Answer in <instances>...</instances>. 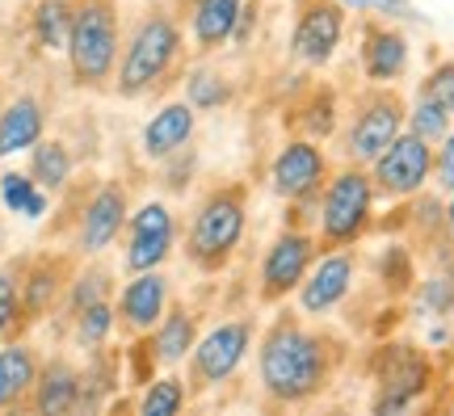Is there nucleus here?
Here are the masks:
<instances>
[{"label": "nucleus", "instance_id": "nucleus-23", "mask_svg": "<svg viewBox=\"0 0 454 416\" xmlns=\"http://www.w3.org/2000/svg\"><path fill=\"white\" fill-rule=\"evenodd\" d=\"M81 404V366H72L67 357H51L38 366V383L30 391V408L43 416L76 412Z\"/></svg>", "mask_w": 454, "mask_h": 416}, {"label": "nucleus", "instance_id": "nucleus-17", "mask_svg": "<svg viewBox=\"0 0 454 416\" xmlns=\"http://www.w3.org/2000/svg\"><path fill=\"white\" fill-rule=\"evenodd\" d=\"M408 64H412L408 34L383 17H366L362 38H357V67L366 84H400L408 76Z\"/></svg>", "mask_w": 454, "mask_h": 416}, {"label": "nucleus", "instance_id": "nucleus-22", "mask_svg": "<svg viewBox=\"0 0 454 416\" xmlns=\"http://www.w3.org/2000/svg\"><path fill=\"white\" fill-rule=\"evenodd\" d=\"M47 135V101L38 93H17L0 106V161L30 152Z\"/></svg>", "mask_w": 454, "mask_h": 416}, {"label": "nucleus", "instance_id": "nucleus-14", "mask_svg": "<svg viewBox=\"0 0 454 416\" xmlns=\"http://www.w3.org/2000/svg\"><path fill=\"white\" fill-rule=\"evenodd\" d=\"M328 173V152L320 147V139H308V135H291L286 144L274 152L270 161V190L282 202H303V198H320Z\"/></svg>", "mask_w": 454, "mask_h": 416}, {"label": "nucleus", "instance_id": "nucleus-19", "mask_svg": "<svg viewBox=\"0 0 454 416\" xmlns=\"http://www.w3.org/2000/svg\"><path fill=\"white\" fill-rule=\"evenodd\" d=\"M67 278H72V265L64 256H30V261H21V328L38 324L43 316H51L55 307L64 303Z\"/></svg>", "mask_w": 454, "mask_h": 416}, {"label": "nucleus", "instance_id": "nucleus-36", "mask_svg": "<svg viewBox=\"0 0 454 416\" xmlns=\"http://www.w3.org/2000/svg\"><path fill=\"white\" fill-rule=\"evenodd\" d=\"M21 328V261L0 265V341Z\"/></svg>", "mask_w": 454, "mask_h": 416}, {"label": "nucleus", "instance_id": "nucleus-31", "mask_svg": "<svg viewBox=\"0 0 454 416\" xmlns=\"http://www.w3.org/2000/svg\"><path fill=\"white\" fill-rule=\"evenodd\" d=\"M0 207L9 215H21V219L38 224L51 210V193L30 173H0Z\"/></svg>", "mask_w": 454, "mask_h": 416}, {"label": "nucleus", "instance_id": "nucleus-42", "mask_svg": "<svg viewBox=\"0 0 454 416\" xmlns=\"http://www.w3.org/2000/svg\"><path fill=\"white\" fill-rule=\"evenodd\" d=\"M446 236L454 240V193H450V202H446Z\"/></svg>", "mask_w": 454, "mask_h": 416}, {"label": "nucleus", "instance_id": "nucleus-26", "mask_svg": "<svg viewBox=\"0 0 454 416\" xmlns=\"http://www.w3.org/2000/svg\"><path fill=\"white\" fill-rule=\"evenodd\" d=\"M26 173L43 185L47 193H64L72 185V177H76V156H72V147L64 139H38L30 147V169Z\"/></svg>", "mask_w": 454, "mask_h": 416}, {"label": "nucleus", "instance_id": "nucleus-37", "mask_svg": "<svg viewBox=\"0 0 454 416\" xmlns=\"http://www.w3.org/2000/svg\"><path fill=\"white\" fill-rule=\"evenodd\" d=\"M417 97L438 101L442 110L454 114V59H438V64L425 72V81L417 84Z\"/></svg>", "mask_w": 454, "mask_h": 416}, {"label": "nucleus", "instance_id": "nucleus-34", "mask_svg": "<svg viewBox=\"0 0 454 416\" xmlns=\"http://www.w3.org/2000/svg\"><path fill=\"white\" fill-rule=\"evenodd\" d=\"M374 270H379V282L391 294H412V286H417V265H412V253L404 244H387L374 261Z\"/></svg>", "mask_w": 454, "mask_h": 416}, {"label": "nucleus", "instance_id": "nucleus-25", "mask_svg": "<svg viewBox=\"0 0 454 416\" xmlns=\"http://www.w3.org/2000/svg\"><path fill=\"white\" fill-rule=\"evenodd\" d=\"M181 97H185L198 114H219L236 101V84L215 64H194L181 72Z\"/></svg>", "mask_w": 454, "mask_h": 416}, {"label": "nucleus", "instance_id": "nucleus-2", "mask_svg": "<svg viewBox=\"0 0 454 416\" xmlns=\"http://www.w3.org/2000/svg\"><path fill=\"white\" fill-rule=\"evenodd\" d=\"M185 51H190V34H185L177 9L152 4L147 13L135 17V26L122 38V55H118V72H114L110 89L122 101H144V97L160 93L185 67Z\"/></svg>", "mask_w": 454, "mask_h": 416}, {"label": "nucleus", "instance_id": "nucleus-4", "mask_svg": "<svg viewBox=\"0 0 454 416\" xmlns=\"http://www.w3.org/2000/svg\"><path fill=\"white\" fill-rule=\"evenodd\" d=\"M67 76L84 93H106L122 55V4L118 0H72Z\"/></svg>", "mask_w": 454, "mask_h": 416}, {"label": "nucleus", "instance_id": "nucleus-15", "mask_svg": "<svg viewBox=\"0 0 454 416\" xmlns=\"http://www.w3.org/2000/svg\"><path fill=\"white\" fill-rule=\"evenodd\" d=\"M130 219V193L122 181H101L98 190L84 198L81 215H76V253L81 256H106L114 244L122 240Z\"/></svg>", "mask_w": 454, "mask_h": 416}, {"label": "nucleus", "instance_id": "nucleus-40", "mask_svg": "<svg viewBox=\"0 0 454 416\" xmlns=\"http://www.w3.org/2000/svg\"><path fill=\"white\" fill-rule=\"evenodd\" d=\"M340 4L362 17H408L412 13V0H340Z\"/></svg>", "mask_w": 454, "mask_h": 416}, {"label": "nucleus", "instance_id": "nucleus-32", "mask_svg": "<svg viewBox=\"0 0 454 416\" xmlns=\"http://www.w3.org/2000/svg\"><path fill=\"white\" fill-rule=\"evenodd\" d=\"M114 333H122L118 328V307L114 299H101V303L84 307L72 316V341H76V349L93 353V349H106L114 341Z\"/></svg>", "mask_w": 454, "mask_h": 416}, {"label": "nucleus", "instance_id": "nucleus-3", "mask_svg": "<svg viewBox=\"0 0 454 416\" xmlns=\"http://www.w3.org/2000/svg\"><path fill=\"white\" fill-rule=\"evenodd\" d=\"M248 236V185L223 181L211 185L190 210V224L181 232V253L198 273H223Z\"/></svg>", "mask_w": 454, "mask_h": 416}, {"label": "nucleus", "instance_id": "nucleus-10", "mask_svg": "<svg viewBox=\"0 0 454 416\" xmlns=\"http://www.w3.org/2000/svg\"><path fill=\"white\" fill-rule=\"evenodd\" d=\"M345 30H349V9L340 0H294L286 51H291V59L299 67L320 72V67L337 59Z\"/></svg>", "mask_w": 454, "mask_h": 416}, {"label": "nucleus", "instance_id": "nucleus-44", "mask_svg": "<svg viewBox=\"0 0 454 416\" xmlns=\"http://www.w3.org/2000/svg\"><path fill=\"white\" fill-rule=\"evenodd\" d=\"M0 106H4V101H0Z\"/></svg>", "mask_w": 454, "mask_h": 416}, {"label": "nucleus", "instance_id": "nucleus-20", "mask_svg": "<svg viewBox=\"0 0 454 416\" xmlns=\"http://www.w3.org/2000/svg\"><path fill=\"white\" fill-rule=\"evenodd\" d=\"M181 13H185V34L198 55H215V51L231 47L244 0H185Z\"/></svg>", "mask_w": 454, "mask_h": 416}, {"label": "nucleus", "instance_id": "nucleus-33", "mask_svg": "<svg viewBox=\"0 0 454 416\" xmlns=\"http://www.w3.org/2000/svg\"><path fill=\"white\" fill-rule=\"evenodd\" d=\"M412 307H417V316H425V320H446V316H454V278L446 270L429 273V278H417Z\"/></svg>", "mask_w": 454, "mask_h": 416}, {"label": "nucleus", "instance_id": "nucleus-35", "mask_svg": "<svg viewBox=\"0 0 454 416\" xmlns=\"http://www.w3.org/2000/svg\"><path fill=\"white\" fill-rule=\"evenodd\" d=\"M408 130H412V135H421L425 144L438 147L442 139L454 130V114L442 110L438 101H429V97H417V101L408 106Z\"/></svg>", "mask_w": 454, "mask_h": 416}, {"label": "nucleus", "instance_id": "nucleus-28", "mask_svg": "<svg viewBox=\"0 0 454 416\" xmlns=\"http://www.w3.org/2000/svg\"><path fill=\"white\" fill-rule=\"evenodd\" d=\"M337 127H340L337 89H328V84L308 89V97L294 106V130H299V135H308V139H320V144H325L328 135H337Z\"/></svg>", "mask_w": 454, "mask_h": 416}, {"label": "nucleus", "instance_id": "nucleus-29", "mask_svg": "<svg viewBox=\"0 0 454 416\" xmlns=\"http://www.w3.org/2000/svg\"><path fill=\"white\" fill-rule=\"evenodd\" d=\"M190 379H181L173 370H156L152 379L144 383V391L135 396V412L139 416H177L190 408Z\"/></svg>", "mask_w": 454, "mask_h": 416}, {"label": "nucleus", "instance_id": "nucleus-27", "mask_svg": "<svg viewBox=\"0 0 454 416\" xmlns=\"http://www.w3.org/2000/svg\"><path fill=\"white\" fill-rule=\"evenodd\" d=\"M72 34V0H30V38L47 55H64Z\"/></svg>", "mask_w": 454, "mask_h": 416}, {"label": "nucleus", "instance_id": "nucleus-8", "mask_svg": "<svg viewBox=\"0 0 454 416\" xmlns=\"http://www.w3.org/2000/svg\"><path fill=\"white\" fill-rule=\"evenodd\" d=\"M434 357L421 349V345H408V341H395V345H383L379 357H374V412H408L434 391Z\"/></svg>", "mask_w": 454, "mask_h": 416}, {"label": "nucleus", "instance_id": "nucleus-1", "mask_svg": "<svg viewBox=\"0 0 454 416\" xmlns=\"http://www.w3.org/2000/svg\"><path fill=\"white\" fill-rule=\"evenodd\" d=\"M345 362V345L325 328H311L308 316L282 311L261 333L257 383L274 408H308L325 396Z\"/></svg>", "mask_w": 454, "mask_h": 416}, {"label": "nucleus", "instance_id": "nucleus-16", "mask_svg": "<svg viewBox=\"0 0 454 416\" xmlns=\"http://www.w3.org/2000/svg\"><path fill=\"white\" fill-rule=\"evenodd\" d=\"M114 307H118V328L127 336H147L160 316L173 307V282L164 270L127 273V282L114 290Z\"/></svg>", "mask_w": 454, "mask_h": 416}, {"label": "nucleus", "instance_id": "nucleus-30", "mask_svg": "<svg viewBox=\"0 0 454 416\" xmlns=\"http://www.w3.org/2000/svg\"><path fill=\"white\" fill-rule=\"evenodd\" d=\"M114 273L101 265V256H84L81 270H72V278H67V290H64V311L67 320L76 316V311H84V307L101 303V299H114Z\"/></svg>", "mask_w": 454, "mask_h": 416}, {"label": "nucleus", "instance_id": "nucleus-5", "mask_svg": "<svg viewBox=\"0 0 454 416\" xmlns=\"http://www.w3.org/2000/svg\"><path fill=\"white\" fill-rule=\"evenodd\" d=\"M374 177L366 164L345 161L333 169L320 190V215H316V240L320 248H354L357 240H366L374 227Z\"/></svg>", "mask_w": 454, "mask_h": 416}, {"label": "nucleus", "instance_id": "nucleus-38", "mask_svg": "<svg viewBox=\"0 0 454 416\" xmlns=\"http://www.w3.org/2000/svg\"><path fill=\"white\" fill-rule=\"evenodd\" d=\"M185 173H198V152L194 147H185V152H177V156H168V161H160V177H164V190L168 193H181L190 181H181Z\"/></svg>", "mask_w": 454, "mask_h": 416}, {"label": "nucleus", "instance_id": "nucleus-41", "mask_svg": "<svg viewBox=\"0 0 454 416\" xmlns=\"http://www.w3.org/2000/svg\"><path fill=\"white\" fill-rule=\"evenodd\" d=\"M257 17H261V4H257V0H244V13H240V26H236V38H231V47H248V43H253Z\"/></svg>", "mask_w": 454, "mask_h": 416}, {"label": "nucleus", "instance_id": "nucleus-43", "mask_svg": "<svg viewBox=\"0 0 454 416\" xmlns=\"http://www.w3.org/2000/svg\"><path fill=\"white\" fill-rule=\"evenodd\" d=\"M0 244H4V232H0Z\"/></svg>", "mask_w": 454, "mask_h": 416}, {"label": "nucleus", "instance_id": "nucleus-18", "mask_svg": "<svg viewBox=\"0 0 454 416\" xmlns=\"http://www.w3.org/2000/svg\"><path fill=\"white\" fill-rule=\"evenodd\" d=\"M198 139V110L181 97V101H164L160 110L152 114L139 130V152L144 161L160 164L168 156H177Z\"/></svg>", "mask_w": 454, "mask_h": 416}, {"label": "nucleus", "instance_id": "nucleus-9", "mask_svg": "<svg viewBox=\"0 0 454 416\" xmlns=\"http://www.w3.org/2000/svg\"><path fill=\"white\" fill-rule=\"evenodd\" d=\"M320 256V240H316V227H291L282 224L270 248L261 253V265H257V299L265 307L274 303H286L294 299V290L303 286L308 270L316 265Z\"/></svg>", "mask_w": 454, "mask_h": 416}, {"label": "nucleus", "instance_id": "nucleus-11", "mask_svg": "<svg viewBox=\"0 0 454 416\" xmlns=\"http://www.w3.org/2000/svg\"><path fill=\"white\" fill-rule=\"evenodd\" d=\"M122 236H127V240H122V270L127 273L164 270L168 256L177 253V244H181V224H177L173 202L152 198L144 207H135Z\"/></svg>", "mask_w": 454, "mask_h": 416}, {"label": "nucleus", "instance_id": "nucleus-6", "mask_svg": "<svg viewBox=\"0 0 454 416\" xmlns=\"http://www.w3.org/2000/svg\"><path fill=\"white\" fill-rule=\"evenodd\" d=\"M404 127H408L404 93L395 84H366L354 97V106H349V118H345V130H340V152H345V161L371 169L383 156V147L395 135H404Z\"/></svg>", "mask_w": 454, "mask_h": 416}, {"label": "nucleus", "instance_id": "nucleus-13", "mask_svg": "<svg viewBox=\"0 0 454 416\" xmlns=\"http://www.w3.org/2000/svg\"><path fill=\"white\" fill-rule=\"evenodd\" d=\"M357 286V253L354 248H320L303 286L294 290V311L308 320H328L345 307Z\"/></svg>", "mask_w": 454, "mask_h": 416}, {"label": "nucleus", "instance_id": "nucleus-7", "mask_svg": "<svg viewBox=\"0 0 454 416\" xmlns=\"http://www.w3.org/2000/svg\"><path fill=\"white\" fill-rule=\"evenodd\" d=\"M248 353H257V320L231 316V320H219L215 328H207L198 336L190 362H185L190 391H219V387H227L248 362Z\"/></svg>", "mask_w": 454, "mask_h": 416}, {"label": "nucleus", "instance_id": "nucleus-12", "mask_svg": "<svg viewBox=\"0 0 454 416\" xmlns=\"http://www.w3.org/2000/svg\"><path fill=\"white\" fill-rule=\"evenodd\" d=\"M371 177L383 202H412L434 185V144H425L421 135L404 127V135H395L371 164Z\"/></svg>", "mask_w": 454, "mask_h": 416}, {"label": "nucleus", "instance_id": "nucleus-39", "mask_svg": "<svg viewBox=\"0 0 454 416\" xmlns=\"http://www.w3.org/2000/svg\"><path fill=\"white\" fill-rule=\"evenodd\" d=\"M434 185H438L446 198L454 193V130L434 147Z\"/></svg>", "mask_w": 454, "mask_h": 416}, {"label": "nucleus", "instance_id": "nucleus-24", "mask_svg": "<svg viewBox=\"0 0 454 416\" xmlns=\"http://www.w3.org/2000/svg\"><path fill=\"white\" fill-rule=\"evenodd\" d=\"M38 353L26 341H9L0 345V412L13 408H30V391L38 383Z\"/></svg>", "mask_w": 454, "mask_h": 416}, {"label": "nucleus", "instance_id": "nucleus-21", "mask_svg": "<svg viewBox=\"0 0 454 416\" xmlns=\"http://www.w3.org/2000/svg\"><path fill=\"white\" fill-rule=\"evenodd\" d=\"M198 336H202V328H198V311H190L185 303H177L173 299V307L160 316V324L147 333V349H152V362L160 370H177L190 362V353H194Z\"/></svg>", "mask_w": 454, "mask_h": 416}]
</instances>
